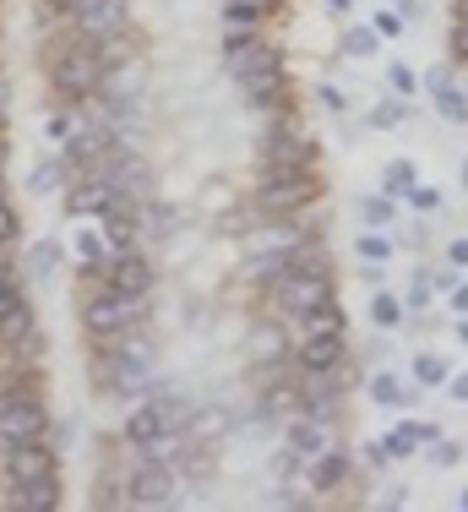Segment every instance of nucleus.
Returning <instances> with one entry per match:
<instances>
[{"mask_svg": "<svg viewBox=\"0 0 468 512\" xmlns=\"http://www.w3.org/2000/svg\"><path fill=\"white\" fill-rule=\"evenodd\" d=\"M49 436V414L33 393H11L0 398V447H22V442H44Z\"/></svg>", "mask_w": 468, "mask_h": 512, "instance_id": "f257e3e1", "label": "nucleus"}, {"mask_svg": "<svg viewBox=\"0 0 468 512\" xmlns=\"http://www.w3.org/2000/svg\"><path fill=\"white\" fill-rule=\"evenodd\" d=\"M256 202L267 207V213H300V207L316 202V175L311 169H267L262 191H256Z\"/></svg>", "mask_w": 468, "mask_h": 512, "instance_id": "f03ea898", "label": "nucleus"}, {"mask_svg": "<svg viewBox=\"0 0 468 512\" xmlns=\"http://www.w3.org/2000/svg\"><path fill=\"white\" fill-rule=\"evenodd\" d=\"M142 316V295H120V289H109V295L88 300V311H82V322H88L93 338H120L131 333V322Z\"/></svg>", "mask_w": 468, "mask_h": 512, "instance_id": "7ed1b4c3", "label": "nucleus"}, {"mask_svg": "<svg viewBox=\"0 0 468 512\" xmlns=\"http://www.w3.org/2000/svg\"><path fill=\"white\" fill-rule=\"evenodd\" d=\"M278 300H283V311H294V316L327 306V300H332V273H327V267H300V273H283L278 278Z\"/></svg>", "mask_w": 468, "mask_h": 512, "instance_id": "20e7f679", "label": "nucleus"}, {"mask_svg": "<svg viewBox=\"0 0 468 512\" xmlns=\"http://www.w3.org/2000/svg\"><path fill=\"white\" fill-rule=\"evenodd\" d=\"M60 463L44 442H22V447H6V480L11 485H39V480H55Z\"/></svg>", "mask_w": 468, "mask_h": 512, "instance_id": "39448f33", "label": "nucleus"}, {"mask_svg": "<svg viewBox=\"0 0 468 512\" xmlns=\"http://www.w3.org/2000/svg\"><path fill=\"white\" fill-rule=\"evenodd\" d=\"M98 71H104V60H93L88 50H66V55L55 60V71H49V77H55L60 93H71V99H88V93L98 88Z\"/></svg>", "mask_w": 468, "mask_h": 512, "instance_id": "423d86ee", "label": "nucleus"}, {"mask_svg": "<svg viewBox=\"0 0 468 512\" xmlns=\"http://www.w3.org/2000/svg\"><path fill=\"white\" fill-rule=\"evenodd\" d=\"M77 28L88 44H104V39H115V33H126V0H82Z\"/></svg>", "mask_w": 468, "mask_h": 512, "instance_id": "0eeeda50", "label": "nucleus"}, {"mask_svg": "<svg viewBox=\"0 0 468 512\" xmlns=\"http://www.w3.org/2000/svg\"><path fill=\"white\" fill-rule=\"evenodd\" d=\"M126 496H131L137 507H169V496H175V474H169V463L142 458V469L131 474Z\"/></svg>", "mask_w": 468, "mask_h": 512, "instance_id": "6e6552de", "label": "nucleus"}, {"mask_svg": "<svg viewBox=\"0 0 468 512\" xmlns=\"http://www.w3.org/2000/svg\"><path fill=\"white\" fill-rule=\"evenodd\" d=\"M104 278H109V289H120V295H147V289H153V267H147L131 246L120 251L115 262H109Z\"/></svg>", "mask_w": 468, "mask_h": 512, "instance_id": "1a4fd4ad", "label": "nucleus"}, {"mask_svg": "<svg viewBox=\"0 0 468 512\" xmlns=\"http://www.w3.org/2000/svg\"><path fill=\"white\" fill-rule=\"evenodd\" d=\"M175 409H180V404H142V409H131V420H126V442H131V447L158 442V436L169 431V420H175Z\"/></svg>", "mask_w": 468, "mask_h": 512, "instance_id": "9d476101", "label": "nucleus"}, {"mask_svg": "<svg viewBox=\"0 0 468 512\" xmlns=\"http://www.w3.org/2000/svg\"><path fill=\"white\" fill-rule=\"evenodd\" d=\"M430 99H436V115H441V120H452V126H463V120H468V99H463L458 82H452L447 66L430 71Z\"/></svg>", "mask_w": 468, "mask_h": 512, "instance_id": "9b49d317", "label": "nucleus"}, {"mask_svg": "<svg viewBox=\"0 0 468 512\" xmlns=\"http://www.w3.org/2000/svg\"><path fill=\"white\" fill-rule=\"evenodd\" d=\"M300 365H305L311 376H327V371H338V365H343V333L305 338V349H300Z\"/></svg>", "mask_w": 468, "mask_h": 512, "instance_id": "f8f14e48", "label": "nucleus"}, {"mask_svg": "<svg viewBox=\"0 0 468 512\" xmlns=\"http://www.w3.org/2000/svg\"><path fill=\"white\" fill-rule=\"evenodd\" d=\"M267 66H283V60L267 50L262 39H245V44H234L229 50V71H234V82L240 77H251V71H267Z\"/></svg>", "mask_w": 468, "mask_h": 512, "instance_id": "ddd939ff", "label": "nucleus"}, {"mask_svg": "<svg viewBox=\"0 0 468 512\" xmlns=\"http://www.w3.org/2000/svg\"><path fill=\"white\" fill-rule=\"evenodd\" d=\"M289 447L300 458H316V453H327V447H332V436H327V425L316 420V414H305V420L289 425Z\"/></svg>", "mask_w": 468, "mask_h": 512, "instance_id": "4468645a", "label": "nucleus"}, {"mask_svg": "<svg viewBox=\"0 0 468 512\" xmlns=\"http://www.w3.org/2000/svg\"><path fill=\"white\" fill-rule=\"evenodd\" d=\"M267 169H311V142L305 137H273L267 142Z\"/></svg>", "mask_w": 468, "mask_h": 512, "instance_id": "2eb2a0df", "label": "nucleus"}, {"mask_svg": "<svg viewBox=\"0 0 468 512\" xmlns=\"http://www.w3.org/2000/svg\"><path fill=\"white\" fill-rule=\"evenodd\" d=\"M11 507H22V512H60V485L55 480L11 485Z\"/></svg>", "mask_w": 468, "mask_h": 512, "instance_id": "dca6fc26", "label": "nucleus"}, {"mask_svg": "<svg viewBox=\"0 0 468 512\" xmlns=\"http://www.w3.org/2000/svg\"><path fill=\"white\" fill-rule=\"evenodd\" d=\"M240 88H245L251 104H283V66L251 71V77H240Z\"/></svg>", "mask_w": 468, "mask_h": 512, "instance_id": "f3484780", "label": "nucleus"}, {"mask_svg": "<svg viewBox=\"0 0 468 512\" xmlns=\"http://www.w3.org/2000/svg\"><path fill=\"white\" fill-rule=\"evenodd\" d=\"M0 338H6V344H28V338H33V311H28V300H11V306H0Z\"/></svg>", "mask_w": 468, "mask_h": 512, "instance_id": "a211bd4d", "label": "nucleus"}, {"mask_svg": "<svg viewBox=\"0 0 468 512\" xmlns=\"http://www.w3.org/2000/svg\"><path fill=\"white\" fill-rule=\"evenodd\" d=\"M420 442H436V425H398L381 447H387V458H409Z\"/></svg>", "mask_w": 468, "mask_h": 512, "instance_id": "6ab92c4d", "label": "nucleus"}, {"mask_svg": "<svg viewBox=\"0 0 468 512\" xmlns=\"http://www.w3.org/2000/svg\"><path fill=\"white\" fill-rule=\"evenodd\" d=\"M414 186H420V175H414V164H409V158H392V164H387V175H381V191H387V197L398 202V197H409Z\"/></svg>", "mask_w": 468, "mask_h": 512, "instance_id": "aec40b11", "label": "nucleus"}, {"mask_svg": "<svg viewBox=\"0 0 468 512\" xmlns=\"http://www.w3.org/2000/svg\"><path fill=\"white\" fill-rule=\"evenodd\" d=\"M300 322H305V338H322V333H343V311L332 306V300H327V306H316V311H305Z\"/></svg>", "mask_w": 468, "mask_h": 512, "instance_id": "412c9836", "label": "nucleus"}, {"mask_svg": "<svg viewBox=\"0 0 468 512\" xmlns=\"http://www.w3.org/2000/svg\"><path fill=\"white\" fill-rule=\"evenodd\" d=\"M343 469H349V463H343V453H332V447H327V453H316V458H311V480L322 485V491H327V485H338V480H343Z\"/></svg>", "mask_w": 468, "mask_h": 512, "instance_id": "4be33fe9", "label": "nucleus"}, {"mask_svg": "<svg viewBox=\"0 0 468 512\" xmlns=\"http://www.w3.org/2000/svg\"><path fill=\"white\" fill-rule=\"evenodd\" d=\"M376 39H381L376 28H349V33H343V55H354V60H360V55H376Z\"/></svg>", "mask_w": 468, "mask_h": 512, "instance_id": "5701e85b", "label": "nucleus"}, {"mask_svg": "<svg viewBox=\"0 0 468 512\" xmlns=\"http://www.w3.org/2000/svg\"><path fill=\"white\" fill-rule=\"evenodd\" d=\"M371 398H376L381 409H398V404H403V387H398V376H387V371H381L376 382H371Z\"/></svg>", "mask_w": 468, "mask_h": 512, "instance_id": "b1692460", "label": "nucleus"}, {"mask_svg": "<svg viewBox=\"0 0 468 512\" xmlns=\"http://www.w3.org/2000/svg\"><path fill=\"white\" fill-rule=\"evenodd\" d=\"M387 82H392V93H398V99H414V88H420V77H414L403 60H392V66H387Z\"/></svg>", "mask_w": 468, "mask_h": 512, "instance_id": "393cba45", "label": "nucleus"}, {"mask_svg": "<svg viewBox=\"0 0 468 512\" xmlns=\"http://www.w3.org/2000/svg\"><path fill=\"white\" fill-rule=\"evenodd\" d=\"M77 256L88 267H98L104 262V235H98V229H77Z\"/></svg>", "mask_w": 468, "mask_h": 512, "instance_id": "a878e982", "label": "nucleus"}, {"mask_svg": "<svg viewBox=\"0 0 468 512\" xmlns=\"http://www.w3.org/2000/svg\"><path fill=\"white\" fill-rule=\"evenodd\" d=\"M414 376H420L425 387H441V382H447V360H441V355H420V360H414Z\"/></svg>", "mask_w": 468, "mask_h": 512, "instance_id": "bb28decb", "label": "nucleus"}, {"mask_svg": "<svg viewBox=\"0 0 468 512\" xmlns=\"http://www.w3.org/2000/svg\"><path fill=\"white\" fill-rule=\"evenodd\" d=\"M28 262H33V273H39V278H49V273H55V262H60V246H55V240H44V246H33Z\"/></svg>", "mask_w": 468, "mask_h": 512, "instance_id": "cd10ccee", "label": "nucleus"}, {"mask_svg": "<svg viewBox=\"0 0 468 512\" xmlns=\"http://www.w3.org/2000/svg\"><path fill=\"white\" fill-rule=\"evenodd\" d=\"M60 180H66V169H60V164H39V169L28 175V186H33V191H55Z\"/></svg>", "mask_w": 468, "mask_h": 512, "instance_id": "c85d7f7f", "label": "nucleus"}, {"mask_svg": "<svg viewBox=\"0 0 468 512\" xmlns=\"http://www.w3.org/2000/svg\"><path fill=\"white\" fill-rule=\"evenodd\" d=\"M360 218H365V224H392V197H371V202H360Z\"/></svg>", "mask_w": 468, "mask_h": 512, "instance_id": "c756f323", "label": "nucleus"}, {"mask_svg": "<svg viewBox=\"0 0 468 512\" xmlns=\"http://www.w3.org/2000/svg\"><path fill=\"white\" fill-rule=\"evenodd\" d=\"M392 256V240H381V235H360V262H387Z\"/></svg>", "mask_w": 468, "mask_h": 512, "instance_id": "7c9ffc66", "label": "nucleus"}, {"mask_svg": "<svg viewBox=\"0 0 468 512\" xmlns=\"http://www.w3.org/2000/svg\"><path fill=\"white\" fill-rule=\"evenodd\" d=\"M398 120H403V99H387V104H376V109H371V126H381V131L398 126Z\"/></svg>", "mask_w": 468, "mask_h": 512, "instance_id": "2f4dec72", "label": "nucleus"}, {"mask_svg": "<svg viewBox=\"0 0 468 512\" xmlns=\"http://www.w3.org/2000/svg\"><path fill=\"white\" fill-rule=\"evenodd\" d=\"M371 316H376L381 327H398V316H403V306H398V300H392V295H376V306H371Z\"/></svg>", "mask_w": 468, "mask_h": 512, "instance_id": "473e14b6", "label": "nucleus"}, {"mask_svg": "<svg viewBox=\"0 0 468 512\" xmlns=\"http://www.w3.org/2000/svg\"><path fill=\"white\" fill-rule=\"evenodd\" d=\"M371 28L381 33V39H398V33H403V11H376Z\"/></svg>", "mask_w": 468, "mask_h": 512, "instance_id": "72a5a7b5", "label": "nucleus"}, {"mask_svg": "<svg viewBox=\"0 0 468 512\" xmlns=\"http://www.w3.org/2000/svg\"><path fill=\"white\" fill-rule=\"evenodd\" d=\"M430 463H441V469H447V463H458V442H430Z\"/></svg>", "mask_w": 468, "mask_h": 512, "instance_id": "f704fd0d", "label": "nucleus"}, {"mask_svg": "<svg viewBox=\"0 0 468 512\" xmlns=\"http://www.w3.org/2000/svg\"><path fill=\"white\" fill-rule=\"evenodd\" d=\"M11 300H22V289H17V273H6V267H0V306H11Z\"/></svg>", "mask_w": 468, "mask_h": 512, "instance_id": "c9c22d12", "label": "nucleus"}, {"mask_svg": "<svg viewBox=\"0 0 468 512\" xmlns=\"http://www.w3.org/2000/svg\"><path fill=\"white\" fill-rule=\"evenodd\" d=\"M409 202H414V207H425V213H430V207L441 202V191H436V186H414V191H409Z\"/></svg>", "mask_w": 468, "mask_h": 512, "instance_id": "e433bc0d", "label": "nucleus"}, {"mask_svg": "<svg viewBox=\"0 0 468 512\" xmlns=\"http://www.w3.org/2000/svg\"><path fill=\"white\" fill-rule=\"evenodd\" d=\"M71 131H77V126H71L66 115H49V137H55V142H71Z\"/></svg>", "mask_w": 468, "mask_h": 512, "instance_id": "4c0bfd02", "label": "nucleus"}, {"mask_svg": "<svg viewBox=\"0 0 468 512\" xmlns=\"http://www.w3.org/2000/svg\"><path fill=\"white\" fill-rule=\"evenodd\" d=\"M11 235H17V213H11V207L6 202H0V246H6V240Z\"/></svg>", "mask_w": 468, "mask_h": 512, "instance_id": "58836bf2", "label": "nucleus"}, {"mask_svg": "<svg viewBox=\"0 0 468 512\" xmlns=\"http://www.w3.org/2000/svg\"><path fill=\"white\" fill-rule=\"evenodd\" d=\"M82 0H44V11H55V17H77Z\"/></svg>", "mask_w": 468, "mask_h": 512, "instance_id": "ea45409f", "label": "nucleus"}, {"mask_svg": "<svg viewBox=\"0 0 468 512\" xmlns=\"http://www.w3.org/2000/svg\"><path fill=\"white\" fill-rule=\"evenodd\" d=\"M452 55L468 60V22H458V33H452Z\"/></svg>", "mask_w": 468, "mask_h": 512, "instance_id": "a19ab883", "label": "nucleus"}, {"mask_svg": "<svg viewBox=\"0 0 468 512\" xmlns=\"http://www.w3.org/2000/svg\"><path fill=\"white\" fill-rule=\"evenodd\" d=\"M447 262H458V267H468V240H452V246H447Z\"/></svg>", "mask_w": 468, "mask_h": 512, "instance_id": "79ce46f5", "label": "nucleus"}, {"mask_svg": "<svg viewBox=\"0 0 468 512\" xmlns=\"http://www.w3.org/2000/svg\"><path fill=\"white\" fill-rule=\"evenodd\" d=\"M322 104L332 109V115H343V93L338 88H322Z\"/></svg>", "mask_w": 468, "mask_h": 512, "instance_id": "37998d69", "label": "nucleus"}, {"mask_svg": "<svg viewBox=\"0 0 468 512\" xmlns=\"http://www.w3.org/2000/svg\"><path fill=\"white\" fill-rule=\"evenodd\" d=\"M425 300H430V284H425V278H420V284L409 289V306H425Z\"/></svg>", "mask_w": 468, "mask_h": 512, "instance_id": "c03bdc74", "label": "nucleus"}, {"mask_svg": "<svg viewBox=\"0 0 468 512\" xmlns=\"http://www.w3.org/2000/svg\"><path fill=\"white\" fill-rule=\"evenodd\" d=\"M452 398H463V404H468V376H452Z\"/></svg>", "mask_w": 468, "mask_h": 512, "instance_id": "a18cd8bd", "label": "nucleus"}, {"mask_svg": "<svg viewBox=\"0 0 468 512\" xmlns=\"http://www.w3.org/2000/svg\"><path fill=\"white\" fill-rule=\"evenodd\" d=\"M234 6H245V11H256V17H262V11L273 6V0H234Z\"/></svg>", "mask_w": 468, "mask_h": 512, "instance_id": "49530a36", "label": "nucleus"}, {"mask_svg": "<svg viewBox=\"0 0 468 512\" xmlns=\"http://www.w3.org/2000/svg\"><path fill=\"white\" fill-rule=\"evenodd\" d=\"M452 306H458V311H468V284H458V289H452Z\"/></svg>", "mask_w": 468, "mask_h": 512, "instance_id": "de8ad7c7", "label": "nucleus"}, {"mask_svg": "<svg viewBox=\"0 0 468 512\" xmlns=\"http://www.w3.org/2000/svg\"><path fill=\"white\" fill-rule=\"evenodd\" d=\"M458 338H463V344H468V322H458Z\"/></svg>", "mask_w": 468, "mask_h": 512, "instance_id": "09e8293b", "label": "nucleus"}, {"mask_svg": "<svg viewBox=\"0 0 468 512\" xmlns=\"http://www.w3.org/2000/svg\"><path fill=\"white\" fill-rule=\"evenodd\" d=\"M332 11H349V0H332Z\"/></svg>", "mask_w": 468, "mask_h": 512, "instance_id": "8fccbe9b", "label": "nucleus"}, {"mask_svg": "<svg viewBox=\"0 0 468 512\" xmlns=\"http://www.w3.org/2000/svg\"><path fill=\"white\" fill-rule=\"evenodd\" d=\"M458 17H463V22H468V0H463V6H458Z\"/></svg>", "mask_w": 468, "mask_h": 512, "instance_id": "3c124183", "label": "nucleus"}, {"mask_svg": "<svg viewBox=\"0 0 468 512\" xmlns=\"http://www.w3.org/2000/svg\"><path fill=\"white\" fill-rule=\"evenodd\" d=\"M463 186H468V158H463Z\"/></svg>", "mask_w": 468, "mask_h": 512, "instance_id": "603ef678", "label": "nucleus"}, {"mask_svg": "<svg viewBox=\"0 0 468 512\" xmlns=\"http://www.w3.org/2000/svg\"><path fill=\"white\" fill-rule=\"evenodd\" d=\"M458 502H463V512H468V491H463V496H458Z\"/></svg>", "mask_w": 468, "mask_h": 512, "instance_id": "864d4df0", "label": "nucleus"}]
</instances>
